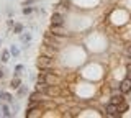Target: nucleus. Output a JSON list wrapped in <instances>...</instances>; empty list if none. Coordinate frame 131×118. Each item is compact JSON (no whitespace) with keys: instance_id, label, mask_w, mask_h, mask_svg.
<instances>
[{"instance_id":"obj_13","label":"nucleus","mask_w":131,"mask_h":118,"mask_svg":"<svg viewBox=\"0 0 131 118\" xmlns=\"http://www.w3.org/2000/svg\"><path fill=\"white\" fill-rule=\"evenodd\" d=\"M10 56H12V54H10V49H8V51L3 49V51H2V59H0V61H2V62H8Z\"/></svg>"},{"instance_id":"obj_11","label":"nucleus","mask_w":131,"mask_h":118,"mask_svg":"<svg viewBox=\"0 0 131 118\" xmlns=\"http://www.w3.org/2000/svg\"><path fill=\"white\" fill-rule=\"evenodd\" d=\"M2 115L3 116H12V112H10V108H8L7 102H5V103H2Z\"/></svg>"},{"instance_id":"obj_18","label":"nucleus","mask_w":131,"mask_h":118,"mask_svg":"<svg viewBox=\"0 0 131 118\" xmlns=\"http://www.w3.org/2000/svg\"><path fill=\"white\" fill-rule=\"evenodd\" d=\"M126 77L131 79V62H126Z\"/></svg>"},{"instance_id":"obj_15","label":"nucleus","mask_w":131,"mask_h":118,"mask_svg":"<svg viewBox=\"0 0 131 118\" xmlns=\"http://www.w3.org/2000/svg\"><path fill=\"white\" fill-rule=\"evenodd\" d=\"M10 54L13 56V58H18V56H20V49H18L16 46H12V48H10Z\"/></svg>"},{"instance_id":"obj_21","label":"nucleus","mask_w":131,"mask_h":118,"mask_svg":"<svg viewBox=\"0 0 131 118\" xmlns=\"http://www.w3.org/2000/svg\"><path fill=\"white\" fill-rule=\"evenodd\" d=\"M3 76H5V72H3L2 69H0V79H3Z\"/></svg>"},{"instance_id":"obj_14","label":"nucleus","mask_w":131,"mask_h":118,"mask_svg":"<svg viewBox=\"0 0 131 118\" xmlns=\"http://www.w3.org/2000/svg\"><path fill=\"white\" fill-rule=\"evenodd\" d=\"M13 33H16V35L23 33V25H21V23H15V25H13Z\"/></svg>"},{"instance_id":"obj_20","label":"nucleus","mask_w":131,"mask_h":118,"mask_svg":"<svg viewBox=\"0 0 131 118\" xmlns=\"http://www.w3.org/2000/svg\"><path fill=\"white\" fill-rule=\"evenodd\" d=\"M15 71H16V72H15V76H20V72L23 71V66H21V64H18V66L15 67Z\"/></svg>"},{"instance_id":"obj_16","label":"nucleus","mask_w":131,"mask_h":118,"mask_svg":"<svg viewBox=\"0 0 131 118\" xmlns=\"http://www.w3.org/2000/svg\"><path fill=\"white\" fill-rule=\"evenodd\" d=\"M33 10H35L33 7H30V5H25L21 12H23V15H31V13H33Z\"/></svg>"},{"instance_id":"obj_1","label":"nucleus","mask_w":131,"mask_h":118,"mask_svg":"<svg viewBox=\"0 0 131 118\" xmlns=\"http://www.w3.org/2000/svg\"><path fill=\"white\" fill-rule=\"evenodd\" d=\"M36 67L38 69H51L56 67V59L52 56H46V54H39L36 59Z\"/></svg>"},{"instance_id":"obj_10","label":"nucleus","mask_w":131,"mask_h":118,"mask_svg":"<svg viewBox=\"0 0 131 118\" xmlns=\"http://www.w3.org/2000/svg\"><path fill=\"white\" fill-rule=\"evenodd\" d=\"M20 85H21V80H20V77H18V76H15L13 79L10 80V87H12V89H15V90H16V89H18Z\"/></svg>"},{"instance_id":"obj_6","label":"nucleus","mask_w":131,"mask_h":118,"mask_svg":"<svg viewBox=\"0 0 131 118\" xmlns=\"http://www.w3.org/2000/svg\"><path fill=\"white\" fill-rule=\"evenodd\" d=\"M57 52H59V49H57V48L48 46V44H44V43H43V48H41V54H46V56H52V58H54V56L57 54Z\"/></svg>"},{"instance_id":"obj_19","label":"nucleus","mask_w":131,"mask_h":118,"mask_svg":"<svg viewBox=\"0 0 131 118\" xmlns=\"http://www.w3.org/2000/svg\"><path fill=\"white\" fill-rule=\"evenodd\" d=\"M125 52H126V56H129V58H131V43H129V44H126Z\"/></svg>"},{"instance_id":"obj_9","label":"nucleus","mask_w":131,"mask_h":118,"mask_svg":"<svg viewBox=\"0 0 131 118\" xmlns=\"http://www.w3.org/2000/svg\"><path fill=\"white\" fill-rule=\"evenodd\" d=\"M0 99L3 102H7V103H12V102H13V95L8 93V92H0Z\"/></svg>"},{"instance_id":"obj_7","label":"nucleus","mask_w":131,"mask_h":118,"mask_svg":"<svg viewBox=\"0 0 131 118\" xmlns=\"http://www.w3.org/2000/svg\"><path fill=\"white\" fill-rule=\"evenodd\" d=\"M51 23L52 25H64V15L61 12H54L51 17Z\"/></svg>"},{"instance_id":"obj_2","label":"nucleus","mask_w":131,"mask_h":118,"mask_svg":"<svg viewBox=\"0 0 131 118\" xmlns=\"http://www.w3.org/2000/svg\"><path fill=\"white\" fill-rule=\"evenodd\" d=\"M49 31L54 35H59V36H72V33H69V31L64 30V25H49Z\"/></svg>"},{"instance_id":"obj_12","label":"nucleus","mask_w":131,"mask_h":118,"mask_svg":"<svg viewBox=\"0 0 131 118\" xmlns=\"http://www.w3.org/2000/svg\"><path fill=\"white\" fill-rule=\"evenodd\" d=\"M16 90H18V97H25L28 93V87H26V85H20Z\"/></svg>"},{"instance_id":"obj_5","label":"nucleus","mask_w":131,"mask_h":118,"mask_svg":"<svg viewBox=\"0 0 131 118\" xmlns=\"http://www.w3.org/2000/svg\"><path fill=\"white\" fill-rule=\"evenodd\" d=\"M126 99H125V93L123 92H113L112 93V97H110V102H112V103H115V105H120L121 102H125Z\"/></svg>"},{"instance_id":"obj_17","label":"nucleus","mask_w":131,"mask_h":118,"mask_svg":"<svg viewBox=\"0 0 131 118\" xmlns=\"http://www.w3.org/2000/svg\"><path fill=\"white\" fill-rule=\"evenodd\" d=\"M31 41V35L30 33H25V35H21V43H30Z\"/></svg>"},{"instance_id":"obj_3","label":"nucleus","mask_w":131,"mask_h":118,"mask_svg":"<svg viewBox=\"0 0 131 118\" xmlns=\"http://www.w3.org/2000/svg\"><path fill=\"white\" fill-rule=\"evenodd\" d=\"M105 115L106 116H120V113H118V105L108 102V103L105 105Z\"/></svg>"},{"instance_id":"obj_4","label":"nucleus","mask_w":131,"mask_h":118,"mask_svg":"<svg viewBox=\"0 0 131 118\" xmlns=\"http://www.w3.org/2000/svg\"><path fill=\"white\" fill-rule=\"evenodd\" d=\"M120 92H123L125 95L131 92V79L129 77H125V79L120 82Z\"/></svg>"},{"instance_id":"obj_8","label":"nucleus","mask_w":131,"mask_h":118,"mask_svg":"<svg viewBox=\"0 0 131 118\" xmlns=\"http://www.w3.org/2000/svg\"><path fill=\"white\" fill-rule=\"evenodd\" d=\"M128 110H129V103H128L126 100H125V102H121V103L118 105V113H120V116L123 115V113H126Z\"/></svg>"}]
</instances>
